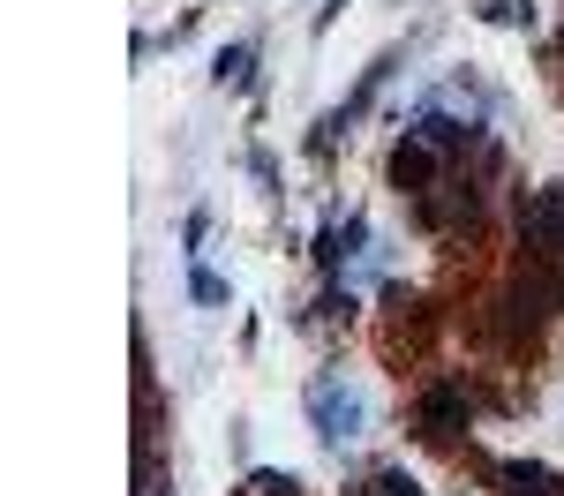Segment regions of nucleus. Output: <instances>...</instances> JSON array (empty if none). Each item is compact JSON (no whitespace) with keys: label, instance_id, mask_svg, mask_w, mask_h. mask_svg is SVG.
I'll return each mask as SVG.
<instances>
[{"label":"nucleus","instance_id":"1","mask_svg":"<svg viewBox=\"0 0 564 496\" xmlns=\"http://www.w3.org/2000/svg\"><path fill=\"white\" fill-rule=\"evenodd\" d=\"M520 233H527L534 256H564V188H527Z\"/></svg>","mask_w":564,"mask_h":496},{"label":"nucleus","instance_id":"2","mask_svg":"<svg viewBox=\"0 0 564 496\" xmlns=\"http://www.w3.org/2000/svg\"><path fill=\"white\" fill-rule=\"evenodd\" d=\"M459 421H467V384H436L430 399H422V429L430 437H452Z\"/></svg>","mask_w":564,"mask_h":496},{"label":"nucleus","instance_id":"3","mask_svg":"<svg viewBox=\"0 0 564 496\" xmlns=\"http://www.w3.org/2000/svg\"><path fill=\"white\" fill-rule=\"evenodd\" d=\"M354 421H361V406L339 399L332 384H316V437H324V444H339V437H354Z\"/></svg>","mask_w":564,"mask_h":496},{"label":"nucleus","instance_id":"4","mask_svg":"<svg viewBox=\"0 0 564 496\" xmlns=\"http://www.w3.org/2000/svg\"><path fill=\"white\" fill-rule=\"evenodd\" d=\"M497 482H505V496H564V482H557V474H550V466H527V459L497 466Z\"/></svg>","mask_w":564,"mask_h":496},{"label":"nucleus","instance_id":"5","mask_svg":"<svg viewBox=\"0 0 564 496\" xmlns=\"http://www.w3.org/2000/svg\"><path fill=\"white\" fill-rule=\"evenodd\" d=\"M249 68H257L249 45H226V53H218V84H249Z\"/></svg>","mask_w":564,"mask_h":496},{"label":"nucleus","instance_id":"6","mask_svg":"<svg viewBox=\"0 0 564 496\" xmlns=\"http://www.w3.org/2000/svg\"><path fill=\"white\" fill-rule=\"evenodd\" d=\"M249 489H257V496H302V482L279 474V466H263V474H249Z\"/></svg>","mask_w":564,"mask_h":496},{"label":"nucleus","instance_id":"7","mask_svg":"<svg viewBox=\"0 0 564 496\" xmlns=\"http://www.w3.org/2000/svg\"><path fill=\"white\" fill-rule=\"evenodd\" d=\"M188 294H196V301H212V309H218V301H226V278L196 264V271H188Z\"/></svg>","mask_w":564,"mask_h":496}]
</instances>
